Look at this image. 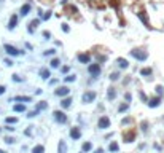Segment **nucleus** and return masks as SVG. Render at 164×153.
Masks as SVG:
<instances>
[{"mask_svg":"<svg viewBox=\"0 0 164 153\" xmlns=\"http://www.w3.org/2000/svg\"><path fill=\"white\" fill-rule=\"evenodd\" d=\"M131 54L136 57L137 61H147V57H148V53L144 51V49H132Z\"/></svg>","mask_w":164,"mask_h":153,"instance_id":"obj_1","label":"nucleus"},{"mask_svg":"<svg viewBox=\"0 0 164 153\" xmlns=\"http://www.w3.org/2000/svg\"><path fill=\"white\" fill-rule=\"evenodd\" d=\"M97 128L99 129H107V128H110V118L108 117H100L99 118V121H97Z\"/></svg>","mask_w":164,"mask_h":153,"instance_id":"obj_2","label":"nucleus"},{"mask_svg":"<svg viewBox=\"0 0 164 153\" xmlns=\"http://www.w3.org/2000/svg\"><path fill=\"white\" fill-rule=\"evenodd\" d=\"M81 99H83L84 104H91V102H94V99H96V93H94V91H86Z\"/></svg>","mask_w":164,"mask_h":153,"instance_id":"obj_3","label":"nucleus"},{"mask_svg":"<svg viewBox=\"0 0 164 153\" xmlns=\"http://www.w3.org/2000/svg\"><path fill=\"white\" fill-rule=\"evenodd\" d=\"M53 115H54V118H56L57 123H62V125H64V123H67V115H65L64 112H61V110H56V112L53 113Z\"/></svg>","mask_w":164,"mask_h":153,"instance_id":"obj_4","label":"nucleus"},{"mask_svg":"<svg viewBox=\"0 0 164 153\" xmlns=\"http://www.w3.org/2000/svg\"><path fill=\"white\" fill-rule=\"evenodd\" d=\"M88 72L91 73L92 77H99L100 75V65L99 64H91L88 67Z\"/></svg>","mask_w":164,"mask_h":153,"instance_id":"obj_5","label":"nucleus"},{"mask_svg":"<svg viewBox=\"0 0 164 153\" xmlns=\"http://www.w3.org/2000/svg\"><path fill=\"white\" fill-rule=\"evenodd\" d=\"M5 51L8 53L10 56H19V54H21L19 49H16L14 46H11V45H5Z\"/></svg>","mask_w":164,"mask_h":153,"instance_id":"obj_6","label":"nucleus"},{"mask_svg":"<svg viewBox=\"0 0 164 153\" xmlns=\"http://www.w3.org/2000/svg\"><path fill=\"white\" fill-rule=\"evenodd\" d=\"M70 137H72L73 140H78L81 137V131H80V128H72L70 129Z\"/></svg>","mask_w":164,"mask_h":153,"instance_id":"obj_7","label":"nucleus"},{"mask_svg":"<svg viewBox=\"0 0 164 153\" xmlns=\"http://www.w3.org/2000/svg\"><path fill=\"white\" fill-rule=\"evenodd\" d=\"M68 93H70V89H68L67 86H61V88H57L56 91H54L56 96H67Z\"/></svg>","mask_w":164,"mask_h":153,"instance_id":"obj_8","label":"nucleus"},{"mask_svg":"<svg viewBox=\"0 0 164 153\" xmlns=\"http://www.w3.org/2000/svg\"><path fill=\"white\" fill-rule=\"evenodd\" d=\"M30 10H32V7H30V3H24L22 5V7H21V16H27L29 15V11H30Z\"/></svg>","mask_w":164,"mask_h":153,"instance_id":"obj_9","label":"nucleus"},{"mask_svg":"<svg viewBox=\"0 0 164 153\" xmlns=\"http://www.w3.org/2000/svg\"><path fill=\"white\" fill-rule=\"evenodd\" d=\"M78 61H80L81 64H88L89 61H91V54H88V53H86V54H78Z\"/></svg>","mask_w":164,"mask_h":153,"instance_id":"obj_10","label":"nucleus"},{"mask_svg":"<svg viewBox=\"0 0 164 153\" xmlns=\"http://www.w3.org/2000/svg\"><path fill=\"white\" fill-rule=\"evenodd\" d=\"M16 26H18V16H16V15H13V16L10 18V22H8V29H10V30H13V29L16 27Z\"/></svg>","mask_w":164,"mask_h":153,"instance_id":"obj_11","label":"nucleus"},{"mask_svg":"<svg viewBox=\"0 0 164 153\" xmlns=\"http://www.w3.org/2000/svg\"><path fill=\"white\" fill-rule=\"evenodd\" d=\"M159 104H161V97H159V96H158V97H153V99H150V101H148V105H150L151 109L158 107Z\"/></svg>","mask_w":164,"mask_h":153,"instance_id":"obj_12","label":"nucleus"},{"mask_svg":"<svg viewBox=\"0 0 164 153\" xmlns=\"http://www.w3.org/2000/svg\"><path fill=\"white\" fill-rule=\"evenodd\" d=\"M40 77L43 78V80H48L49 77H51V72H49L46 67H43V69H40Z\"/></svg>","mask_w":164,"mask_h":153,"instance_id":"obj_13","label":"nucleus"},{"mask_svg":"<svg viewBox=\"0 0 164 153\" xmlns=\"http://www.w3.org/2000/svg\"><path fill=\"white\" fill-rule=\"evenodd\" d=\"M116 62H118L120 69H128V67H129V62H128L126 59H123V57H118V59H116Z\"/></svg>","mask_w":164,"mask_h":153,"instance_id":"obj_14","label":"nucleus"},{"mask_svg":"<svg viewBox=\"0 0 164 153\" xmlns=\"http://www.w3.org/2000/svg\"><path fill=\"white\" fill-rule=\"evenodd\" d=\"M134 137H136L134 131H131V133H126V134H123V139H124V142H132V140H134Z\"/></svg>","mask_w":164,"mask_h":153,"instance_id":"obj_15","label":"nucleus"},{"mask_svg":"<svg viewBox=\"0 0 164 153\" xmlns=\"http://www.w3.org/2000/svg\"><path fill=\"white\" fill-rule=\"evenodd\" d=\"M40 24V19H34L30 21V24H29V32L34 34V29H37V26Z\"/></svg>","mask_w":164,"mask_h":153,"instance_id":"obj_16","label":"nucleus"},{"mask_svg":"<svg viewBox=\"0 0 164 153\" xmlns=\"http://www.w3.org/2000/svg\"><path fill=\"white\" fill-rule=\"evenodd\" d=\"M14 101H18V102H30V101H32V97H29V96H16V97H14Z\"/></svg>","mask_w":164,"mask_h":153,"instance_id":"obj_17","label":"nucleus"},{"mask_svg":"<svg viewBox=\"0 0 164 153\" xmlns=\"http://www.w3.org/2000/svg\"><path fill=\"white\" fill-rule=\"evenodd\" d=\"M57 152H59V153H67V145H65V142H64V140H61V142H59Z\"/></svg>","mask_w":164,"mask_h":153,"instance_id":"obj_18","label":"nucleus"},{"mask_svg":"<svg viewBox=\"0 0 164 153\" xmlns=\"http://www.w3.org/2000/svg\"><path fill=\"white\" fill-rule=\"evenodd\" d=\"M151 73H153V70L150 67H145L140 70V75H144V77H151Z\"/></svg>","mask_w":164,"mask_h":153,"instance_id":"obj_19","label":"nucleus"},{"mask_svg":"<svg viewBox=\"0 0 164 153\" xmlns=\"http://www.w3.org/2000/svg\"><path fill=\"white\" fill-rule=\"evenodd\" d=\"M70 104H72V99H70V97H65V99H62V102H61V105H62L64 109H68Z\"/></svg>","mask_w":164,"mask_h":153,"instance_id":"obj_20","label":"nucleus"},{"mask_svg":"<svg viewBox=\"0 0 164 153\" xmlns=\"http://www.w3.org/2000/svg\"><path fill=\"white\" fill-rule=\"evenodd\" d=\"M32 153H45V147L43 145H35L32 148Z\"/></svg>","mask_w":164,"mask_h":153,"instance_id":"obj_21","label":"nucleus"},{"mask_svg":"<svg viewBox=\"0 0 164 153\" xmlns=\"http://www.w3.org/2000/svg\"><path fill=\"white\" fill-rule=\"evenodd\" d=\"M13 110H14V112H26V105L24 104H16L13 107Z\"/></svg>","mask_w":164,"mask_h":153,"instance_id":"obj_22","label":"nucleus"},{"mask_svg":"<svg viewBox=\"0 0 164 153\" xmlns=\"http://www.w3.org/2000/svg\"><path fill=\"white\" fill-rule=\"evenodd\" d=\"M107 97H108V99H115V97H116V91H115V88H108Z\"/></svg>","mask_w":164,"mask_h":153,"instance_id":"obj_23","label":"nucleus"},{"mask_svg":"<svg viewBox=\"0 0 164 153\" xmlns=\"http://www.w3.org/2000/svg\"><path fill=\"white\" fill-rule=\"evenodd\" d=\"M108 150H110V153L118 152V144H116V142H112V144L108 145Z\"/></svg>","mask_w":164,"mask_h":153,"instance_id":"obj_24","label":"nucleus"},{"mask_svg":"<svg viewBox=\"0 0 164 153\" xmlns=\"http://www.w3.org/2000/svg\"><path fill=\"white\" fill-rule=\"evenodd\" d=\"M45 109H48V102H45V101L38 102V105H37V110H45Z\"/></svg>","mask_w":164,"mask_h":153,"instance_id":"obj_25","label":"nucleus"},{"mask_svg":"<svg viewBox=\"0 0 164 153\" xmlns=\"http://www.w3.org/2000/svg\"><path fill=\"white\" fill-rule=\"evenodd\" d=\"M137 16L140 18V21H142L144 24H148V19H147V16H145L144 13H137Z\"/></svg>","mask_w":164,"mask_h":153,"instance_id":"obj_26","label":"nucleus"},{"mask_svg":"<svg viewBox=\"0 0 164 153\" xmlns=\"http://www.w3.org/2000/svg\"><path fill=\"white\" fill-rule=\"evenodd\" d=\"M5 121H7L8 125H14V123H18V118H14V117H8Z\"/></svg>","mask_w":164,"mask_h":153,"instance_id":"obj_27","label":"nucleus"},{"mask_svg":"<svg viewBox=\"0 0 164 153\" xmlns=\"http://www.w3.org/2000/svg\"><path fill=\"white\" fill-rule=\"evenodd\" d=\"M91 142H84L83 144V152H89V150H91Z\"/></svg>","mask_w":164,"mask_h":153,"instance_id":"obj_28","label":"nucleus"},{"mask_svg":"<svg viewBox=\"0 0 164 153\" xmlns=\"http://www.w3.org/2000/svg\"><path fill=\"white\" fill-rule=\"evenodd\" d=\"M128 107H129L128 104H121V105H120V109H118V112H120V113L126 112V110H128Z\"/></svg>","mask_w":164,"mask_h":153,"instance_id":"obj_29","label":"nucleus"},{"mask_svg":"<svg viewBox=\"0 0 164 153\" xmlns=\"http://www.w3.org/2000/svg\"><path fill=\"white\" fill-rule=\"evenodd\" d=\"M51 67H54V69L59 67V59H57V57H54V59L51 61Z\"/></svg>","mask_w":164,"mask_h":153,"instance_id":"obj_30","label":"nucleus"},{"mask_svg":"<svg viewBox=\"0 0 164 153\" xmlns=\"http://www.w3.org/2000/svg\"><path fill=\"white\" fill-rule=\"evenodd\" d=\"M75 80H76L75 75H67V77H65V81H67V83H70V81H75Z\"/></svg>","mask_w":164,"mask_h":153,"instance_id":"obj_31","label":"nucleus"},{"mask_svg":"<svg viewBox=\"0 0 164 153\" xmlns=\"http://www.w3.org/2000/svg\"><path fill=\"white\" fill-rule=\"evenodd\" d=\"M118 78H120V73H118V72L110 73V80H113V81H115V80H118Z\"/></svg>","mask_w":164,"mask_h":153,"instance_id":"obj_32","label":"nucleus"},{"mask_svg":"<svg viewBox=\"0 0 164 153\" xmlns=\"http://www.w3.org/2000/svg\"><path fill=\"white\" fill-rule=\"evenodd\" d=\"M38 113H40V110H34V112H30V113H29V115H27V117L29 118H34V117H37V115H38Z\"/></svg>","mask_w":164,"mask_h":153,"instance_id":"obj_33","label":"nucleus"},{"mask_svg":"<svg viewBox=\"0 0 164 153\" xmlns=\"http://www.w3.org/2000/svg\"><path fill=\"white\" fill-rule=\"evenodd\" d=\"M142 131H144V133H147V126H148V121H142Z\"/></svg>","mask_w":164,"mask_h":153,"instance_id":"obj_34","label":"nucleus"},{"mask_svg":"<svg viewBox=\"0 0 164 153\" xmlns=\"http://www.w3.org/2000/svg\"><path fill=\"white\" fill-rule=\"evenodd\" d=\"M49 18H51V11H46V13L43 15V19H45V21H48Z\"/></svg>","mask_w":164,"mask_h":153,"instance_id":"obj_35","label":"nucleus"},{"mask_svg":"<svg viewBox=\"0 0 164 153\" xmlns=\"http://www.w3.org/2000/svg\"><path fill=\"white\" fill-rule=\"evenodd\" d=\"M5 142H7V144H13L14 139H13V137H5Z\"/></svg>","mask_w":164,"mask_h":153,"instance_id":"obj_36","label":"nucleus"},{"mask_svg":"<svg viewBox=\"0 0 164 153\" xmlns=\"http://www.w3.org/2000/svg\"><path fill=\"white\" fill-rule=\"evenodd\" d=\"M62 30H64V32H68V30H70L68 24H62Z\"/></svg>","mask_w":164,"mask_h":153,"instance_id":"obj_37","label":"nucleus"},{"mask_svg":"<svg viewBox=\"0 0 164 153\" xmlns=\"http://www.w3.org/2000/svg\"><path fill=\"white\" fill-rule=\"evenodd\" d=\"M13 80L14 81H22V78H21L19 75H13Z\"/></svg>","mask_w":164,"mask_h":153,"instance_id":"obj_38","label":"nucleus"},{"mask_svg":"<svg viewBox=\"0 0 164 153\" xmlns=\"http://www.w3.org/2000/svg\"><path fill=\"white\" fill-rule=\"evenodd\" d=\"M156 93H158V94H163V86H156Z\"/></svg>","mask_w":164,"mask_h":153,"instance_id":"obj_39","label":"nucleus"},{"mask_svg":"<svg viewBox=\"0 0 164 153\" xmlns=\"http://www.w3.org/2000/svg\"><path fill=\"white\" fill-rule=\"evenodd\" d=\"M54 53H56V49H48V51L45 53V54H46V56H48V54H54Z\"/></svg>","mask_w":164,"mask_h":153,"instance_id":"obj_40","label":"nucleus"},{"mask_svg":"<svg viewBox=\"0 0 164 153\" xmlns=\"http://www.w3.org/2000/svg\"><path fill=\"white\" fill-rule=\"evenodd\" d=\"M5 64H7V65H10V67H11V65H13V61H10V59H5Z\"/></svg>","mask_w":164,"mask_h":153,"instance_id":"obj_41","label":"nucleus"},{"mask_svg":"<svg viewBox=\"0 0 164 153\" xmlns=\"http://www.w3.org/2000/svg\"><path fill=\"white\" fill-rule=\"evenodd\" d=\"M43 37H45V38H49V37H51V34L46 30V32H43Z\"/></svg>","mask_w":164,"mask_h":153,"instance_id":"obj_42","label":"nucleus"},{"mask_svg":"<svg viewBox=\"0 0 164 153\" xmlns=\"http://www.w3.org/2000/svg\"><path fill=\"white\" fill-rule=\"evenodd\" d=\"M62 72H64V73L68 72V65H64V67H62Z\"/></svg>","mask_w":164,"mask_h":153,"instance_id":"obj_43","label":"nucleus"},{"mask_svg":"<svg viewBox=\"0 0 164 153\" xmlns=\"http://www.w3.org/2000/svg\"><path fill=\"white\" fill-rule=\"evenodd\" d=\"M3 93H5V86H2V85H0V96H2Z\"/></svg>","mask_w":164,"mask_h":153,"instance_id":"obj_44","label":"nucleus"},{"mask_svg":"<svg viewBox=\"0 0 164 153\" xmlns=\"http://www.w3.org/2000/svg\"><path fill=\"white\" fill-rule=\"evenodd\" d=\"M94 153H104V150H102V148H97V150H96V152H94Z\"/></svg>","mask_w":164,"mask_h":153,"instance_id":"obj_45","label":"nucleus"},{"mask_svg":"<svg viewBox=\"0 0 164 153\" xmlns=\"http://www.w3.org/2000/svg\"><path fill=\"white\" fill-rule=\"evenodd\" d=\"M0 153H7V152H3V150H0Z\"/></svg>","mask_w":164,"mask_h":153,"instance_id":"obj_46","label":"nucleus"},{"mask_svg":"<svg viewBox=\"0 0 164 153\" xmlns=\"http://www.w3.org/2000/svg\"><path fill=\"white\" fill-rule=\"evenodd\" d=\"M0 2H2V0H0Z\"/></svg>","mask_w":164,"mask_h":153,"instance_id":"obj_47","label":"nucleus"}]
</instances>
